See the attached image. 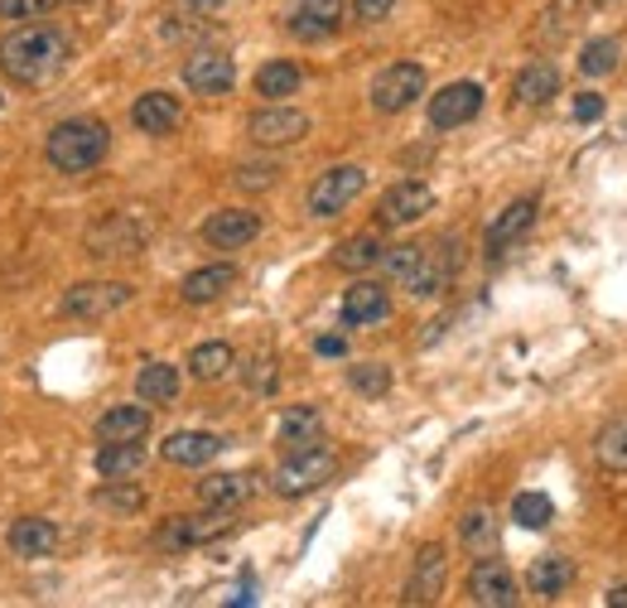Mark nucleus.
Masks as SVG:
<instances>
[{"label": "nucleus", "instance_id": "1", "mask_svg": "<svg viewBox=\"0 0 627 608\" xmlns=\"http://www.w3.org/2000/svg\"><path fill=\"white\" fill-rule=\"evenodd\" d=\"M69 49L73 44L59 24L24 20L20 30L0 39V73L20 87H49L53 77H63V69H69Z\"/></svg>", "mask_w": 627, "mask_h": 608}, {"label": "nucleus", "instance_id": "2", "mask_svg": "<svg viewBox=\"0 0 627 608\" xmlns=\"http://www.w3.org/2000/svg\"><path fill=\"white\" fill-rule=\"evenodd\" d=\"M106 145H112V130L102 122H63V126L49 130L44 155L59 175H87V169L102 165Z\"/></svg>", "mask_w": 627, "mask_h": 608}, {"label": "nucleus", "instance_id": "3", "mask_svg": "<svg viewBox=\"0 0 627 608\" xmlns=\"http://www.w3.org/2000/svg\"><path fill=\"white\" fill-rule=\"evenodd\" d=\"M333 469H338V459H333L324 444L295 449V454L275 469V493L280 497H304V493H314V488H324L333 479Z\"/></svg>", "mask_w": 627, "mask_h": 608}, {"label": "nucleus", "instance_id": "4", "mask_svg": "<svg viewBox=\"0 0 627 608\" xmlns=\"http://www.w3.org/2000/svg\"><path fill=\"white\" fill-rule=\"evenodd\" d=\"M363 189H367V175H363V169H357V165H333V169H324V175L314 179V189H310V213H314V218H338Z\"/></svg>", "mask_w": 627, "mask_h": 608}, {"label": "nucleus", "instance_id": "5", "mask_svg": "<svg viewBox=\"0 0 627 608\" xmlns=\"http://www.w3.org/2000/svg\"><path fill=\"white\" fill-rule=\"evenodd\" d=\"M420 92H425V69L420 63H391V69H382L377 83H372V107L396 116V112L416 107Z\"/></svg>", "mask_w": 627, "mask_h": 608}, {"label": "nucleus", "instance_id": "6", "mask_svg": "<svg viewBox=\"0 0 627 608\" xmlns=\"http://www.w3.org/2000/svg\"><path fill=\"white\" fill-rule=\"evenodd\" d=\"M126 304H130V285L122 281H77L63 295V314H73V319H106V314L126 310Z\"/></svg>", "mask_w": 627, "mask_h": 608}, {"label": "nucleus", "instance_id": "7", "mask_svg": "<svg viewBox=\"0 0 627 608\" xmlns=\"http://www.w3.org/2000/svg\"><path fill=\"white\" fill-rule=\"evenodd\" d=\"M222 532H232V507H208V512H198V517H175L155 536V546L189 551V546H203V541L222 536Z\"/></svg>", "mask_w": 627, "mask_h": 608}, {"label": "nucleus", "instance_id": "8", "mask_svg": "<svg viewBox=\"0 0 627 608\" xmlns=\"http://www.w3.org/2000/svg\"><path fill=\"white\" fill-rule=\"evenodd\" d=\"M430 208H435L430 184L406 179V184H396V189H386L382 208H377V222H382V228H410V222H420Z\"/></svg>", "mask_w": 627, "mask_h": 608}, {"label": "nucleus", "instance_id": "9", "mask_svg": "<svg viewBox=\"0 0 627 608\" xmlns=\"http://www.w3.org/2000/svg\"><path fill=\"white\" fill-rule=\"evenodd\" d=\"M184 83H189V92H203V97H222L237 83V63L222 49H198L184 63Z\"/></svg>", "mask_w": 627, "mask_h": 608}, {"label": "nucleus", "instance_id": "10", "mask_svg": "<svg viewBox=\"0 0 627 608\" xmlns=\"http://www.w3.org/2000/svg\"><path fill=\"white\" fill-rule=\"evenodd\" d=\"M483 112V87L478 83H449L445 92L430 97V126L435 130H459Z\"/></svg>", "mask_w": 627, "mask_h": 608}, {"label": "nucleus", "instance_id": "11", "mask_svg": "<svg viewBox=\"0 0 627 608\" xmlns=\"http://www.w3.org/2000/svg\"><path fill=\"white\" fill-rule=\"evenodd\" d=\"M453 266H459V251H453V242H435V247H420V261H416V271H410L401 285L410 290V295L430 300V295H439V290L449 285Z\"/></svg>", "mask_w": 627, "mask_h": 608}, {"label": "nucleus", "instance_id": "12", "mask_svg": "<svg viewBox=\"0 0 627 608\" xmlns=\"http://www.w3.org/2000/svg\"><path fill=\"white\" fill-rule=\"evenodd\" d=\"M261 237V218L251 208H222L203 222V242L218 247V251H237V247H251Z\"/></svg>", "mask_w": 627, "mask_h": 608}, {"label": "nucleus", "instance_id": "13", "mask_svg": "<svg viewBox=\"0 0 627 608\" xmlns=\"http://www.w3.org/2000/svg\"><path fill=\"white\" fill-rule=\"evenodd\" d=\"M247 130L257 145H290V140L310 136V116L295 112V107H265V112L251 116Z\"/></svg>", "mask_w": 627, "mask_h": 608}, {"label": "nucleus", "instance_id": "14", "mask_svg": "<svg viewBox=\"0 0 627 608\" xmlns=\"http://www.w3.org/2000/svg\"><path fill=\"white\" fill-rule=\"evenodd\" d=\"M445 579H449V560H445V546H420L416 555V570H410V585H406V604H435L445 594Z\"/></svg>", "mask_w": 627, "mask_h": 608}, {"label": "nucleus", "instance_id": "15", "mask_svg": "<svg viewBox=\"0 0 627 608\" xmlns=\"http://www.w3.org/2000/svg\"><path fill=\"white\" fill-rule=\"evenodd\" d=\"M469 594H473V604H483V608H512L516 604V579L502 560H478L473 575H469Z\"/></svg>", "mask_w": 627, "mask_h": 608}, {"label": "nucleus", "instance_id": "16", "mask_svg": "<svg viewBox=\"0 0 627 608\" xmlns=\"http://www.w3.org/2000/svg\"><path fill=\"white\" fill-rule=\"evenodd\" d=\"M159 454H165L169 464H179V469H203L222 454V440L218 434H208V430H179V434H169Z\"/></svg>", "mask_w": 627, "mask_h": 608}, {"label": "nucleus", "instance_id": "17", "mask_svg": "<svg viewBox=\"0 0 627 608\" xmlns=\"http://www.w3.org/2000/svg\"><path fill=\"white\" fill-rule=\"evenodd\" d=\"M386 314H391V295H386V285H353L348 295H343V324L348 328H372V324H382Z\"/></svg>", "mask_w": 627, "mask_h": 608}, {"label": "nucleus", "instance_id": "18", "mask_svg": "<svg viewBox=\"0 0 627 608\" xmlns=\"http://www.w3.org/2000/svg\"><path fill=\"white\" fill-rule=\"evenodd\" d=\"M140 247H145V228L136 218H112V222H102V228L87 237L92 256H136Z\"/></svg>", "mask_w": 627, "mask_h": 608}, {"label": "nucleus", "instance_id": "19", "mask_svg": "<svg viewBox=\"0 0 627 608\" xmlns=\"http://www.w3.org/2000/svg\"><path fill=\"white\" fill-rule=\"evenodd\" d=\"M531 222H536V198H516V203H506L498 222L488 228V251L498 256V251H506L512 242H522V237L531 232Z\"/></svg>", "mask_w": 627, "mask_h": 608}, {"label": "nucleus", "instance_id": "20", "mask_svg": "<svg viewBox=\"0 0 627 608\" xmlns=\"http://www.w3.org/2000/svg\"><path fill=\"white\" fill-rule=\"evenodd\" d=\"M184 107L169 92H145V97L130 107V122H136V130H145V136H169V130L179 126Z\"/></svg>", "mask_w": 627, "mask_h": 608}, {"label": "nucleus", "instance_id": "21", "mask_svg": "<svg viewBox=\"0 0 627 608\" xmlns=\"http://www.w3.org/2000/svg\"><path fill=\"white\" fill-rule=\"evenodd\" d=\"M10 551L24 555V560H44V555L59 546V526H53L49 517H20L15 526H10Z\"/></svg>", "mask_w": 627, "mask_h": 608}, {"label": "nucleus", "instance_id": "22", "mask_svg": "<svg viewBox=\"0 0 627 608\" xmlns=\"http://www.w3.org/2000/svg\"><path fill=\"white\" fill-rule=\"evenodd\" d=\"M343 24V0H300L295 6V20H290V30L300 39H324Z\"/></svg>", "mask_w": 627, "mask_h": 608}, {"label": "nucleus", "instance_id": "23", "mask_svg": "<svg viewBox=\"0 0 627 608\" xmlns=\"http://www.w3.org/2000/svg\"><path fill=\"white\" fill-rule=\"evenodd\" d=\"M145 434H150V411H145V406H112V411L97 420V440L102 444L145 440Z\"/></svg>", "mask_w": 627, "mask_h": 608}, {"label": "nucleus", "instance_id": "24", "mask_svg": "<svg viewBox=\"0 0 627 608\" xmlns=\"http://www.w3.org/2000/svg\"><path fill=\"white\" fill-rule=\"evenodd\" d=\"M516 102H522V107H545V102H551L555 97V92H560V69H555V63H526V69L522 73H516Z\"/></svg>", "mask_w": 627, "mask_h": 608}, {"label": "nucleus", "instance_id": "25", "mask_svg": "<svg viewBox=\"0 0 627 608\" xmlns=\"http://www.w3.org/2000/svg\"><path fill=\"white\" fill-rule=\"evenodd\" d=\"M232 285H237V271L232 266H198V271L184 275L179 295L189 300V304H212V300H222Z\"/></svg>", "mask_w": 627, "mask_h": 608}, {"label": "nucleus", "instance_id": "26", "mask_svg": "<svg viewBox=\"0 0 627 608\" xmlns=\"http://www.w3.org/2000/svg\"><path fill=\"white\" fill-rule=\"evenodd\" d=\"M526 579H531V594H541V599H560V594L575 585V560H569V555H541Z\"/></svg>", "mask_w": 627, "mask_h": 608}, {"label": "nucleus", "instance_id": "27", "mask_svg": "<svg viewBox=\"0 0 627 608\" xmlns=\"http://www.w3.org/2000/svg\"><path fill=\"white\" fill-rule=\"evenodd\" d=\"M324 440V416L314 411V406H295V411L280 416V444L295 454V449H314Z\"/></svg>", "mask_w": 627, "mask_h": 608}, {"label": "nucleus", "instance_id": "28", "mask_svg": "<svg viewBox=\"0 0 627 608\" xmlns=\"http://www.w3.org/2000/svg\"><path fill=\"white\" fill-rule=\"evenodd\" d=\"M251 497V473H212V479L198 483V502L203 507H242Z\"/></svg>", "mask_w": 627, "mask_h": 608}, {"label": "nucleus", "instance_id": "29", "mask_svg": "<svg viewBox=\"0 0 627 608\" xmlns=\"http://www.w3.org/2000/svg\"><path fill=\"white\" fill-rule=\"evenodd\" d=\"M145 464V444L140 440H116L97 449V473L102 479H130Z\"/></svg>", "mask_w": 627, "mask_h": 608}, {"label": "nucleus", "instance_id": "30", "mask_svg": "<svg viewBox=\"0 0 627 608\" xmlns=\"http://www.w3.org/2000/svg\"><path fill=\"white\" fill-rule=\"evenodd\" d=\"M136 396L140 401H155V406H169L179 396V373L169 363H145L136 377Z\"/></svg>", "mask_w": 627, "mask_h": 608}, {"label": "nucleus", "instance_id": "31", "mask_svg": "<svg viewBox=\"0 0 627 608\" xmlns=\"http://www.w3.org/2000/svg\"><path fill=\"white\" fill-rule=\"evenodd\" d=\"M232 363H237V353L227 348L222 338H212V343H198V348L189 353V373L198 381H222L227 373H232Z\"/></svg>", "mask_w": 627, "mask_h": 608}, {"label": "nucleus", "instance_id": "32", "mask_svg": "<svg viewBox=\"0 0 627 608\" xmlns=\"http://www.w3.org/2000/svg\"><path fill=\"white\" fill-rule=\"evenodd\" d=\"M459 541H463V546H469L473 555H492V551H498V517H492L488 507L463 512V522H459Z\"/></svg>", "mask_w": 627, "mask_h": 608}, {"label": "nucleus", "instance_id": "33", "mask_svg": "<svg viewBox=\"0 0 627 608\" xmlns=\"http://www.w3.org/2000/svg\"><path fill=\"white\" fill-rule=\"evenodd\" d=\"M382 237H372V232H357V237H348L338 251H333V261H338L343 271H367V266H377L382 261Z\"/></svg>", "mask_w": 627, "mask_h": 608}, {"label": "nucleus", "instance_id": "34", "mask_svg": "<svg viewBox=\"0 0 627 608\" xmlns=\"http://www.w3.org/2000/svg\"><path fill=\"white\" fill-rule=\"evenodd\" d=\"M257 92H261L265 102L290 97V92H300V69H295V63H285V59L265 63V69L257 73Z\"/></svg>", "mask_w": 627, "mask_h": 608}, {"label": "nucleus", "instance_id": "35", "mask_svg": "<svg viewBox=\"0 0 627 608\" xmlns=\"http://www.w3.org/2000/svg\"><path fill=\"white\" fill-rule=\"evenodd\" d=\"M551 517H555V502L545 493H516L512 497V522L526 526V532H545Z\"/></svg>", "mask_w": 627, "mask_h": 608}, {"label": "nucleus", "instance_id": "36", "mask_svg": "<svg viewBox=\"0 0 627 608\" xmlns=\"http://www.w3.org/2000/svg\"><path fill=\"white\" fill-rule=\"evenodd\" d=\"M618 59H623L618 39H589V44H584V54H579V69L589 73V77H608L613 69H618Z\"/></svg>", "mask_w": 627, "mask_h": 608}, {"label": "nucleus", "instance_id": "37", "mask_svg": "<svg viewBox=\"0 0 627 608\" xmlns=\"http://www.w3.org/2000/svg\"><path fill=\"white\" fill-rule=\"evenodd\" d=\"M348 387L377 401V396L391 391V367H386V363H353L348 367Z\"/></svg>", "mask_w": 627, "mask_h": 608}, {"label": "nucleus", "instance_id": "38", "mask_svg": "<svg viewBox=\"0 0 627 608\" xmlns=\"http://www.w3.org/2000/svg\"><path fill=\"white\" fill-rule=\"evenodd\" d=\"M92 497H97V507H106V512H126V517L145 507V493H140V488H136V483H122V479H112V488H97Z\"/></svg>", "mask_w": 627, "mask_h": 608}, {"label": "nucleus", "instance_id": "39", "mask_svg": "<svg viewBox=\"0 0 627 608\" xmlns=\"http://www.w3.org/2000/svg\"><path fill=\"white\" fill-rule=\"evenodd\" d=\"M598 459H604V469H627V416L604 426V434H598Z\"/></svg>", "mask_w": 627, "mask_h": 608}, {"label": "nucleus", "instance_id": "40", "mask_svg": "<svg viewBox=\"0 0 627 608\" xmlns=\"http://www.w3.org/2000/svg\"><path fill=\"white\" fill-rule=\"evenodd\" d=\"M59 6V0H0V20H39V15H49V10Z\"/></svg>", "mask_w": 627, "mask_h": 608}, {"label": "nucleus", "instance_id": "41", "mask_svg": "<svg viewBox=\"0 0 627 608\" xmlns=\"http://www.w3.org/2000/svg\"><path fill=\"white\" fill-rule=\"evenodd\" d=\"M237 184H242V189H265V184H275V165L271 160H265V165H242Z\"/></svg>", "mask_w": 627, "mask_h": 608}, {"label": "nucleus", "instance_id": "42", "mask_svg": "<svg viewBox=\"0 0 627 608\" xmlns=\"http://www.w3.org/2000/svg\"><path fill=\"white\" fill-rule=\"evenodd\" d=\"M598 116H604V97H598V92H579L575 97V122H598Z\"/></svg>", "mask_w": 627, "mask_h": 608}, {"label": "nucleus", "instance_id": "43", "mask_svg": "<svg viewBox=\"0 0 627 608\" xmlns=\"http://www.w3.org/2000/svg\"><path fill=\"white\" fill-rule=\"evenodd\" d=\"M353 10H357V20L377 24V20H386L396 10V0H353Z\"/></svg>", "mask_w": 627, "mask_h": 608}, {"label": "nucleus", "instance_id": "44", "mask_svg": "<svg viewBox=\"0 0 627 608\" xmlns=\"http://www.w3.org/2000/svg\"><path fill=\"white\" fill-rule=\"evenodd\" d=\"M314 353H318V358H343V353H348V343H343L338 334H324V338L314 343Z\"/></svg>", "mask_w": 627, "mask_h": 608}, {"label": "nucleus", "instance_id": "45", "mask_svg": "<svg viewBox=\"0 0 627 608\" xmlns=\"http://www.w3.org/2000/svg\"><path fill=\"white\" fill-rule=\"evenodd\" d=\"M251 387H271V381H275V367H271V358H257V367H251Z\"/></svg>", "mask_w": 627, "mask_h": 608}, {"label": "nucleus", "instance_id": "46", "mask_svg": "<svg viewBox=\"0 0 627 608\" xmlns=\"http://www.w3.org/2000/svg\"><path fill=\"white\" fill-rule=\"evenodd\" d=\"M608 608H627V585H618L608 594Z\"/></svg>", "mask_w": 627, "mask_h": 608}, {"label": "nucleus", "instance_id": "47", "mask_svg": "<svg viewBox=\"0 0 627 608\" xmlns=\"http://www.w3.org/2000/svg\"><path fill=\"white\" fill-rule=\"evenodd\" d=\"M194 10H218V6H227V0H189Z\"/></svg>", "mask_w": 627, "mask_h": 608}, {"label": "nucleus", "instance_id": "48", "mask_svg": "<svg viewBox=\"0 0 627 608\" xmlns=\"http://www.w3.org/2000/svg\"><path fill=\"white\" fill-rule=\"evenodd\" d=\"M594 6H604V0H594Z\"/></svg>", "mask_w": 627, "mask_h": 608}]
</instances>
